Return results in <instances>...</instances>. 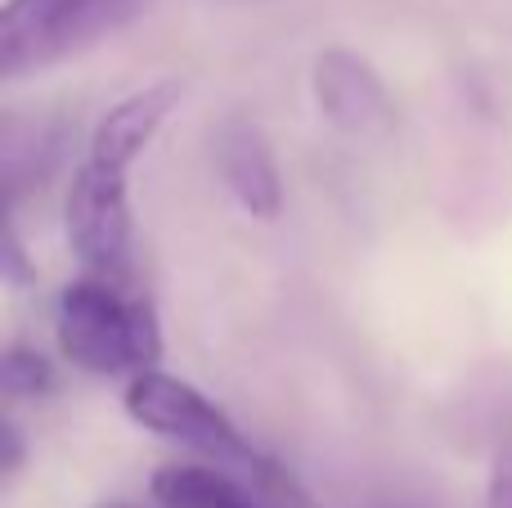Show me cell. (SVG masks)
I'll return each instance as SVG.
<instances>
[{
  "mask_svg": "<svg viewBox=\"0 0 512 508\" xmlns=\"http://www.w3.org/2000/svg\"><path fill=\"white\" fill-rule=\"evenodd\" d=\"M486 508H512V432L495 441V455H490Z\"/></svg>",
  "mask_w": 512,
  "mask_h": 508,
  "instance_id": "30bf717a",
  "label": "cell"
},
{
  "mask_svg": "<svg viewBox=\"0 0 512 508\" xmlns=\"http://www.w3.org/2000/svg\"><path fill=\"white\" fill-rule=\"evenodd\" d=\"M32 279H36V270L27 266L23 239H18V230L9 225V234H5V284H9V288H27Z\"/></svg>",
  "mask_w": 512,
  "mask_h": 508,
  "instance_id": "8fae6325",
  "label": "cell"
},
{
  "mask_svg": "<svg viewBox=\"0 0 512 508\" xmlns=\"http://www.w3.org/2000/svg\"><path fill=\"white\" fill-rule=\"evenodd\" d=\"M176 104H180V81L176 77L149 81V86L122 95L95 122V131H90V144H86V158L99 162V167L131 171L135 162L144 158V149L158 140L162 122L171 117V108H176Z\"/></svg>",
  "mask_w": 512,
  "mask_h": 508,
  "instance_id": "52a82bcc",
  "label": "cell"
},
{
  "mask_svg": "<svg viewBox=\"0 0 512 508\" xmlns=\"http://www.w3.org/2000/svg\"><path fill=\"white\" fill-rule=\"evenodd\" d=\"M0 441H5V459H0V468H5V482H14V477L23 473V459H27L23 428L14 423V414H9V419L0 423Z\"/></svg>",
  "mask_w": 512,
  "mask_h": 508,
  "instance_id": "7c38bea8",
  "label": "cell"
},
{
  "mask_svg": "<svg viewBox=\"0 0 512 508\" xmlns=\"http://www.w3.org/2000/svg\"><path fill=\"white\" fill-rule=\"evenodd\" d=\"M131 171H113L99 162L81 158V167L68 180V198H63V230H68V248L86 266L90 279H108L122 284L131 275V252H135V221H131Z\"/></svg>",
  "mask_w": 512,
  "mask_h": 508,
  "instance_id": "277c9868",
  "label": "cell"
},
{
  "mask_svg": "<svg viewBox=\"0 0 512 508\" xmlns=\"http://www.w3.org/2000/svg\"><path fill=\"white\" fill-rule=\"evenodd\" d=\"M95 508H131V504H95Z\"/></svg>",
  "mask_w": 512,
  "mask_h": 508,
  "instance_id": "4fadbf2b",
  "label": "cell"
},
{
  "mask_svg": "<svg viewBox=\"0 0 512 508\" xmlns=\"http://www.w3.org/2000/svg\"><path fill=\"white\" fill-rule=\"evenodd\" d=\"M122 410L135 428L194 450V455H203V464L230 468V473L248 477L270 508H319L315 495L301 486V477L283 459L252 446L243 437V428L212 396H203L194 383L167 374V369H149V374L126 378Z\"/></svg>",
  "mask_w": 512,
  "mask_h": 508,
  "instance_id": "6da1fadb",
  "label": "cell"
},
{
  "mask_svg": "<svg viewBox=\"0 0 512 508\" xmlns=\"http://www.w3.org/2000/svg\"><path fill=\"white\" fill-rule=\"evenodd\" d=\"M212 162L230 198L252 221H279L283 212V176L265 131L248 117H225L212 135Z\"/></svg>",
  "mask_w": 512,
  "mask_h": 508,
  "instance_id": "8992f818",
  "label": "cell"
},
{
  "mask_svg": "<svg viewBox=\"0 0 512 508\" xmlns=\"http://www.w3.org/2000/svg\"><path fill=\"white\" fill-rule=\"evenodd\" d=\"M0 378H5L9 405H18V401H45V396L59 387L54 360H45L41 351L27 347V342H9V347H5V360H0Z\"/></svg>",
  "mask_w": 512,
  "mask_h": 508,
  "instance_id": "9c48e42d",
  "label": "cell"
},
{
  "mask_svg": "<svg viewBox=\"0 0 512 508\" xmlns=\"http://www.w3.org/2000/svg\"><path fill=\"white\" fill-rule=\"evenodd\" d=\"M144 0H9L0 14V77L23 81L86 54L126 27Z\"/></svg>",
  "mask_w": 512,
  "mask_h": 508,
  "instance_id": "3957f363",
  "label": "cell"
},
{
  "mask_svg": "<svg viewBox=\"0 0 512 508\" xmlns=\"http://www.w3.org/2000/svg\"><path fill=\"white\" fill-rule=\"evenodd\" d=\"M54 338L63 360L90 378H135L158 369L162 360V329L149 297L90 275L59 288Z\"/></svg>",
  "mask_w": 512,
  "mask_h": 508,
  "instance_id": "7a4b0ae2",
  "label": "cell"
},
{
  "mask_svg": "<svg viewBox=\"0 0 512 508\" xmlns=\"http://www.w3.org/2000/svg\"><path fill=\"white\" fill-rule=\"evenodd\" d=\"M153 504L162 508H270L248 477L216 464H162L149 482Z\"/></svg>",
  "mask_w": 512,
  "mask_h": 508,
  "instance_id": "ba28073f",
  "label": "cell"
},
{
  "mask_svg": "<svg viewBox=\"0 0 512 508\" xmlns=\"http://www.w3.org/2000/svg\"><path fill=\"white\" fill-rule=\"evenodd\" d=\"M315 108L337 135L355 144H378L396 131V95L364 54L333 45L315 59L310 72Z\"/></svg>",
  "mask_w": 512,
  "mask_h": 508,
  "instance_id": "5b68a950",
  "label": "cell"
}]
</instances>
